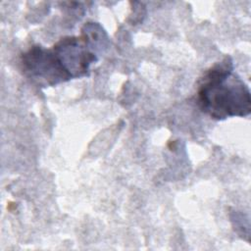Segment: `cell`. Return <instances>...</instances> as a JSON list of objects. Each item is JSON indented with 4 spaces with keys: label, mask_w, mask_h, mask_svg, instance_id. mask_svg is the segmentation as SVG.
Wrapping results in <instances>:
<instances>
[{
    "label": "cell",
    "mask_w": 251,
    "mask_h": 251,
    "mask_svg": "<svg viewBox=\"0 0 251 251\" xmlns=\"http://www.w3.org/2000/svg\"><path fill=\"white\" fill-rule=\"evenodd\" d=\"M197 102L200 109L215 120L245 117L250 114V90L233 74L230 57H225L205 73L199 81Z\"/></svg>",
    "instance_id": "cell-1"
},
{
    "label": "cell",
    "mask_w": 251,
    "mask_h": 251,
    "mask_svg": "<svg viewBox=\"0 0 251 251\" xmlns=\"http://www.w3.org/2000/svg\"><path fill=\"white\" fill-rule=\"evenodd\" d=\"M21 64L26 75L48 86L71 79L53 50L40 45H34L25 51L21 56Z\"/></svg>",
    "instance_id": "cell-2"
},
{
    "label": "cell",
    "mask_w": 251,
    "mask_h": 251,
    "mask_svg": "<svg viewBox=\"0 0 251 251\" xmlns=\"http://www.w3.org/2000/svg\"><path fill=\"white\" fill-rule=\"evenodd\" d=\"M52 50L71 79L88 75L90 65L97 61L96 54L80 37L65 36L54 44Z\"/></svg>",
    "instance_id": "cell-3"
},
{
    "label": "cell",
    "mask_w": 251,
    "mask_h": 251,
    "mask_svg": "<svg viewBox=\"0 0 251 251\" xmlns=\"http://www.w3.org/2000/svg\"><path fill=\"white\" fill-rule=\"evenodd\" d=\"M79 37L94 54L105 51L110 45V39L106 31L97 23H86L81 28Z\"/></svg>",
    "instance_id": "cell-4"
}]
</instances>
